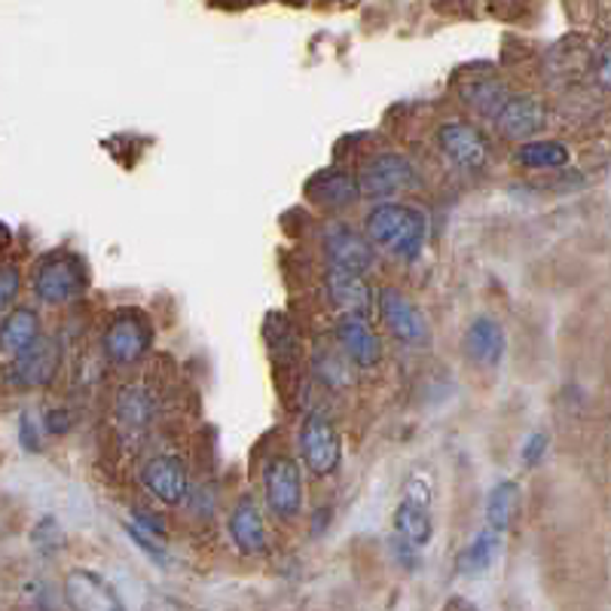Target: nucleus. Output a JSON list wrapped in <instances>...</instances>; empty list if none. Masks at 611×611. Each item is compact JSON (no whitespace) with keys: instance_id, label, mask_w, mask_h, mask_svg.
<instances>
[{"instance_id":"obj_6","label":"nucleus","mask_w":611,"mask_h":611,"mask_svg":"<svg viewBox=\"0 0 611 611\" xmlns=\"http://www.w3.org/2000/svg\"><path fill=\"white\" fill-rule=\"evenodd\" d=\"M300 459L315 477H330L342 462V434L328 413H309L300 422Z\"/></svg>"},{"instance_id":"obj_4","label":"nucleus","mask_w":611,"mask_h":611,"mask_svg":"<svg viewBox=\"0 0 611 611\" xmlns=\"http://www.w3.org/2000/svg\"><path fill=\"white\" fill-rule=\"evenodd\" d=\"M354 181H358L361 196L389 202L394 196L419 190L422 187V174L403 153H391L389 150V153H377V157L367 159L364 169L358 171Z\"/></svg>"},{"instance_id":"obj_22","label":"nucleus","mask_w":611,"mask_h":611,"mask_svg":"<svg viewBox=\"0 0 611 611\" xmlns=\"http://www.w3.org/2000/svg\"><path fill=\"white\" fill-rule=\"evenodd\" d=\"M394 532H398V538H403L407 544L425 548L428 541H431V535H434V520H431L428 508L403 499L401 504H398V511H394Z\"/></svg>"},{"instance_id":"obj_26","label":"nucleus","mask_w":611,"mask_h":611,"mask_svg":"<svg viewBox=\"0 0 611 611\" xmlns=\"http://www.w3.org/2000/svg\"><path fill=\"white\" fill-rule=\"evenodd\" d=\"M269 352H272V361L276 364H293L297 361V354H300V340H297V333L288 324V318H269Z\"/></svg>"},{"instance_id":"obj_13","label":"nucleus","mask_w":611,"mask_h":611,"mask_svg":"<svg viewBox=\"0 0 611 611\" xmlns=\"http://www.w3.org/2000/svg\"><path fill=\"white\" fill-rule=\"evenodd\" d=\"M324 297L328 303L340 312V315L370 318L373 306H377V291L373 284L361 276V272H349V269L328 267L324 276Z\"/></svg>"},{"instance_id":"obj_11","label":"nucleus","mask_w":611,"mask_h":611,"mask_svg":"<svg viewBox=\"0 0 611 611\" xmlns=\"http://www.w3.org/2000/svg\"><path fill=\"white\" fill-rule=\"evenodd\" d=\"M321 244H324L328 267L333 269H349V272H361L364 276L367 269H373V263H377L373 244L367 242L364 232L354 230L352 223H342V220L328 223Z\"/></svg>"},{"instance_id":"obj_21","label":"nucleus","mask_w":611,"mask_h":611,"mask_svg":"<svg viewBox=\"0 0 611 611\" xmlns=\"http://www.w3.org/2000/svg\"><path fill=\"white\" fill-rule=\"evenodd\" d=\"M569 147L560 141H523L513 153V162L532 171H557L569 166Z\"/></svg>"},{"instance_id":"obj_16","label":"nucleus","mask_w":611,"mask_h":611,"mask_svg":"<svg viewBox=\"0 0 611 611\" xmlns=\"http://www.w3.org/2000/svg\"><path fill=\"white\" fill-rule=\"evenodd\" d=\"M113 415H117V428H120L126 438H144L153 419H157V401L153 394L141 385H126L117 391V401H113Z\"/></svg>"},{"instance_id":"obj_30","label":"nucleus","mask_w":611,"mask_h":611,"mask_svg":"<svg viewBox=\"0 0 611 611\" xmlns=\"http://www.w3.org/2000/svg\"><path fill=\"white\" fill-rule=\"evenodd\" d=\"M126 532H129V538H132L138 548L144 550L150 560L159 562V565H166V550H162V541H159V538L147 535V532H141V529L132 523H126Z\"/></svg>"},{"instance_id":"obj_28","label":"nucleus","mask_w":611,"mask_h":611,"mask_svg":"<svg viewBox=\"0 0 611 611\" xmlns=\"http://www.w3.org/2000/svg\"><path fill=\"white\" fill-rule=\"evenodd\" d=\"M19 291H22V269L12 267V263H3L0 267V315L10 312L12 306H16Z\"/></svg>"},{"instance_id":"obj_31","label":"nucleus","mask_w":611,"mask_h":611,"mask_svg":"<svg viewBox=\"0 0 611 611\" xmlns=\"http://www.w3.org/2000/svg\"><path fill=\"white\" fill-rule=\"evenodd\" d=\"M129 523L138 525V529H141V532H147V535L159 538V541H162V538H166V532H169V529H166V520H162L159 513L144 511V508H132V520H129Z\"/></svg>"},{"instance_id":"obj_15","label":"nucleus","mask_w":611,"mask_h":611,"mask_svg":"<svg viewBox=\"0 0 611 611\" xmlns=\"http://www.w3.org/2000/svg\"><path fill=\"white\" fill-rule=\"evenodd\" d=\"M342 358L352 367H377L382 361V340L370 324V318L342 315L333 328Z\"/></svg>"},{"instance_id":"obj_27","label":"nucleus","mask_w":611,"mask_h":611,"mask_svg":"<svg viewBox=\"0 0 611 611\" xmlns=\"http://www.w3.org/2000/svg\"><path fill=\"white\" fill-rule=\"evenodd\" d=\"M349 361L340 354L333 352H315V373L318 379L324 382V385H333V389H340V385H349L352 382V373H349Z\"/></svg>"},{"instance_id":"obj_2","label":"nucleus","mask_w":611,"mask_h":611,"mask_svg":"<svg viewBox=\"0 0 611 611\" xmlns=\"http://www.w3.org/2000/svg\"><path fill=\"white\" fill-rule=\"evenodd\" d=\"M89 276H86L83 257L71 251H52L40 257L31 276V291L43 306H68L86 291Z\"/></svg>"},{"instance_id":"obj_7","label":"nucleus","mask_w":611,"mask_h":611,"mask_svg":"<svg viewBox=\"0 0 611 611\" xmlns=\"http://www.w3.org/2000/svg\"><path fill=\"white\" fill-rule=\"evenodd\" d=\"M263 495L279 520H293L303 511V468L293 455H272L263 464Z\"/></svg>"},{"instance_id":"obj_10","label":"nucleus","mask_w":611,"mask_h":611,"mask_svg":"<svg viewBox=\"0 0 611 611\" xmlns=\"http://www.w3.org/2000/svg\"><path fill=\"white\" fill-rule=\"evenodd\" d=\"M138 480L153 499L171 504V508H178V504L190 499V487H193L187 464L174 452H159L153 459H147L141 464V471H138Z\"/></svg>"},{"instance_id":"obj_18","label":"nucleus","mask_w":611,"mask_h":611,"mask_svg":"<svg viewBox=\"0 0 611 611\" xmlns=\"http://www.w3.org/2000/svg\"><path fill=\"white\" fill-rule=\"evenodd\" d=\"M464 354L474 361L477 367H495L508 352V333L495 318L480 315L474 318L468 330H464Z\"/></svg>"},{"instance_id":"obj_29","label":"nucleus","mask_w":611,"mask_h":611,"mask_svg":"<svg viewBox=\"0 0 611 611\" xmlns=\"http://www.w3.org/2000/svg\"><path fill=\"white\" fill-rule=\"evenodd\" d=\"M548 443H550L548 431H532V434L523 440V450H520V455H523L525 468H535V464H541L544 452H548Z\"/></svg>"},{"instance_id":"obj_20","label":"nucleus","mask_w":611,"mask_h":611,"mask_svg":"<svg viewBox=\"0 0 611 611\" xmlns=\"http://www.w3.org/2000/svg\"><path fill=\"white\" fill-rule=\"evenodd\" d=\"M43 337L40 333V315L28 306H12L10 312H3L0 321V352L3 354H19L24 352L31 342Z\"/></svg>"},{"instance_id":"obj_1","label":"nucleus","mask_w":611,"mask_h":611,"mask_svg":"<svg viewBox=\"0 0 611 611\" xmlns=\"http://www.w3.org/2000/svg\"><path fill=\"white\" fill-rule=\"evenodd\" d=\"M364 239L379 251L413 263L428 242V218L422 208L407 202H379L364 218Z\"/></svg>"},{"instance_id":"obj_17","label":"nucleus","mask_w":611,"mask_h":611,"mask_svg":"<svg viewBox=\"0 0 611 611\" xmlns=\"http://www.w3.org/2000/svg\"><path fill=\"white\" fill-rule=\"evenodd\" d=\"M227 532H230L236 550L244 557H257L267 550V523H263V513L251 495L236 501L230 520H227Z\"/></svg>"},{"instance_id":"obj_24","label":"nucleus","mask_w":611,"mask_h":611,"mask_svg":"<svg viewBox=\"0 0 611 611\" xmlns=\"http://www.w3.org/2000/svg\"><path fill=\"white\" fill-rule=\"evenodd\" d=\"M501 535L492 532V529H483L480 535L468 544V548L459 553L455 560V572L464 574V578H474V574H483L495 562V553H499Z\"/></svg>"},{"instance_id":"obj_5","label":"nucleus","mask_w":611,"mask_h":611,"mask_svg":"<svg viewBox=\"0 0 611 611\" xmlns=\"http://www.w3.org/2000/svg\"><path fill=\"white\" fill-rule=\"evenodd\" d=\"M434 138H438L440 153L450 159L459 171L483 174L492 166V157H495L492 153V141H489L483 129H477L474 122H443Z\"/></svg>"},{"instance_id":"obj_9","label":"nucleus","mask_w":611,"mask_h":611,"mask_svg":"<svg viewBox=\"0 0 611 611\" xmlns=\"http://www.w3.org/2000/svg\"><path fill=\"white\" fill-rule=\"evenodd\" d=\"M59 342L49 340V337H40L24 352L12 354L10 364L3 370V377H7L12 389H47L49 382L59 377Z\"/></svg>"},{"instance_id":"obj_33","label":"nucleus","mask_w":611,"mask_h":611,"mask_svg":"<svg viewBox=\"0 0 611 611\" xmlns=\"http://www.w3.org/2000/svg\"><path fill=\"white\" fill-rule=\"evenodd\" d=\"M19 443H22L24 452L43 450V440H40V428H37L34 415H22V422H19Z\"/></svg>"},{"instance_id":"obj_25","label":"nucleus","mask_w":611,"mask_h":611,"mask_svg":"<svg viewBox=\"0 0 611 611\" xmlns=\"http://www.w3.org/2000/svg\"><path fill=\"white\" fill-rule=\"evenodd\" d=\"M462 98L468 108H474L480 117H495L499 108L508 101V89L501 80H492V77H480V80H471V83L462 89Z\"/></svg>"},{"instance_id":"obj_8","label":"nucleus","mask_w":611,"mask_h":611,"mask_svg":"<svg viewBox=\"0 0 611 611\" xmlns=\"http://www.w3.org/2000/svg\"><path fill=\"white\" fill-rule=\"evenodd\" d=\"M377 309L385 328L398 342L403 345H413V349H422L431 342V328H428V318L422 315V309L407 297L398 288H382L377 293Z\"/></svg>"},{"instance_id":"obj_19","label":"nucleus","mask_w":611,"mask_h":611,"mask_svg":"<svg viewBox=\"0 0 611 611\" xmlns=\"http://www.w3.org/2000/svg\"><path fill=\"white\" fill-rule=\"evenodd\" d=\"M306 193L312 199V206L328 208V211H345L361 199L354 174L342 169H328L318 174L315 181H309Z\"/></svg>"},{"instance_id":"obj_12","label":"nucleus","mask_w":611,"mask_h":611,"mask_svg":"<svg viewBox=\"0 0 611 611\" xmlns=\"http://www.w3.org/2000/svg\"><path fill=\"white\" fill-rule=\"evenodd\" d=\"M495 120V132L508 141H529L535 134L544 132L548 126V104L538 96H508V101L501 104Z\"/></svg>"},{"instance_id":"obj_35","label":"nucleus","mask_w":611,"mask_h":611,"mask_svg":"<svg viewBox=\"0 0 611 611\" xmlns=\"http://www.w3.org/2000/svg\"><path fill=\"white\" fill-rule=\"evenodd\" d=\"M7 244H10V230H7V227L0 223V254L7 251Z\"/></svg>"},{"instance_id":"obj_3","label":"nucleus","mask_w":611,"mask_h":611,"mask_svg":"<svg viewBox=\"0 0 611 611\" xmlns=\"http://www.w3.org/2000/svg\"><path fill=\"white\" fill-rule=\"evenodd\" d=\"M153 345V321L141 312V309H117L110 315L104 337H101V349L110 364L132 367L144 361V354Z\"/></svg>"},{"instance_id":"obj_14","label":"nucleus","mask_w":611,"mask_h":611,"mask_svg":"<svg viewBox=\"0 0 611 611\" xmlns=\"http://www.w3.org/2000/svg\"><path fill=\"white\" fill-rule=\"evenodd\" d=\"M64 602L71 611H129L120 593L101 574L73 569L64 578Z\"/></svg>"},{"instance_id":"obj_32","label":"nucleus","mask_w":611,"mask_h":611,"mask_svg":"<svg viewBox=\"0 0 611 611\" xmlns=\"http://www.w3.org/2000/svg\"><path fill=\"white\" fill-rule=\"evenodd\" d=\"M403 499L413 501V504H422V508H431V480L425 474L410 477L403 483Z\"/></svg>"},{"instance_id":"obj_34","label":"nucleus","mask_w":611,"mask_h":611,"mask_svg":"<svg viewBox=\"0 0 611 611\" xmlns=\"http://www.w3.org/2000/svg\"><path fill=\"white\" fill-rule=\"evenodd\" d=\"M73 425V415L64 410V407H56V410H49L47 415H43V431L47 434H68Z\"/></svg>"},{"instance_id":"obj_23","label":"nucleus","mask_w":611,"mask_h":611,"mask_svg":"<svg viewBox=\"0 0 611 611\" xmlns=\"http://www.w3.org/2000/svg\"><path fill=\"white\" fill-rule=\"evenodd\" d=\"M517 504H520V487L513 480H499L487 499V529L504 535L513 523Z\"/></svg>"}]
</instances>
